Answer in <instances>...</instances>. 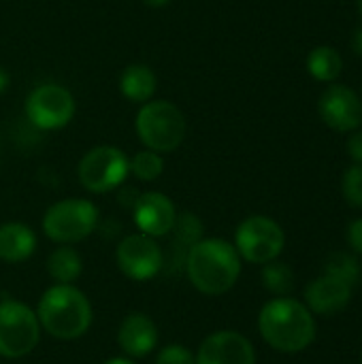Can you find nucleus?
<instances>
[{"label": "nucleus", "instance_id": "obj_23", "mask_svg": "<svg viewBox=\"0 0 362 364\" xmlns=\"http://www.w3.org/2000/svg\"><path fill=\"white\" fill-rule=\"evenodd\" d=\"M203 230L205 228H203V222H201L198 215L188 213V211L186 213H177V222H175L173 235H175L179 247H183L188 252L194 243H198L203 239Z\"/></svg>", "mask_w": 362, "mask_h": 364}, {"label": "nucleus", "instance_id": "obj_27", "mask_svg": "<svg viewBox=\"0 0 362 364\" xmlns=\"http://www.w3.org/2000/svg\"><path fill=\"white\" fill-rule=\"evenodd\" d=\"M346 149H348V156L356 164H362V130H354L352 132V136L346 143Z\"/></svg>", "mask_w": 362, "mask_h": 364}, {"label": "nucleus", "instance_id": "obj_11", "mask_svg": "<svg viewBox=\"0 0 362 364\" xmlns=\"http://www.w3.org/2000/svg\"><path fill=\"white\" fill-rule=\"evenodd\" d=\"M318 113L329 128L337 132H354L362 124L361 96L348 85L333 83L322 92Z\"/></svg>", "mask_w": 362, "mask_h": 364}, {"label": "nucleus", "instance_id": "obj_30", "mask_svg": "<svg viewBox=\"0 0 362 364\" xmlns=\"http://www.w3.org/2000/svg\"><path fill=\"white\" fill-rule=\"evenodd\" d=\"M102 364H137L132 358H128V356H115V358H109L107 363Z\"/></svg>", "mask_w": 362, "mask_h": 364}, {"label": "nucleus", "instance_id": "obj_5", "mask_svg": "<svg viewBox=\"0 0 362 364\" xmlns=\"http://www.w3.org/2000/svg\"><path fill=\"white\" fill-rule=\"evenodd\" d=\"M100 220L98 207L87 198H64L53 203L43 215V232L58 245H75L87 239Z\"/></svg>", "mask_w": 362, "mask_h": 364}, {"label": "nucleus", "instance_id": "obj_16", "mask_svg": "<svg viewBox=\"0 0 362 364\" xmlns=\"http://www.w3.org/2000/svg\"><path fill=\"white\" fill-rule=\"evenodd\" d=\"M36 250V235L23 222H6L0 226V260L6 264L26 262Z\"/></svg>", "mask_w": 362, "mask_h": 364}, {"label": "nucleus", "instance_id": "obj_18", "mask_svg": "<svg viewBox=\"0 0 362 364\" xmlns=\"http://www.w3.org/2000/svg\"><path fill=\"white\" fill-rule=\"evenodd\" d=\"M45 269L53 284H75L83 273V260L73 245H60L47 256Z\"/></svg>", "mask_w": 362, "mask_h": 364}, {"label": "nucleus", "instance_id": "obj_17", "mask_svg": "<svg viewBox=\"0 0 362 364\" xmlns=\"http://www.w3.org/2000/svg\"><path fill=\"white\" fill-rule=\"evenodd\" d=\"M158 90V77L151 70V66L143 62L128 64L119 75V92L126 100L143 105L156 96Z\"/></svg>", "mask_w": 362, "mask_h": 364}, {"label": "nucleus", "instance_id": "obj_32", "mask_svg": "<svg viewBox=\"0 0 362 364\" xmlns=\"http://www.w3.org/2000/svg\"><path fill=\"white\" fill-rule=\"evenodd\" d=\"M358 13H361L362 17V0H358Z\"/></svg>", "mask_w": 362, "mask_h": 364}, {"label": "nucleus", "instance_id": "obj_24", "mask_svg": "<svg viewBox=\"0 0 362 364\" xmlns=\"http://www.w3.org/2000/svg\"><path fill=\"white\" fill-rule=\"evenodd\" d=\"M341 190L348 205L362 209V164H352L346 168L341 179Z\"/></svg>", "mask_w": 362, "mask_h": 364}, {"label": "nucleus", "instance_id": "obj_14", "mask_svg": "<svg viewBox=\"0 0 362 364\" xmlns=\"http://www.w3.org/2000/svg\"><path fill=\"white\" fill-rule=\"evenodd\" d=\"M117 346L128 358H145L158 346V326L156 322L141 311L128 314L117 328Z\"/></svg>", "mask_w": 362, "mask_h": 364}, {"label": "nucleus", "instance_id": "obj_9", "mask_svg": "<svg viewBox=\"0 0 362 364\" xmlns=\"http://www.w3.org/2000/svg\"><path fill=\"white\" fill-rule=\"evenodd\" d=\"M28 122L38 130H62L66 128L75 113L77 102L68 87L60 83H41L30 90L23 105Z\"/></svg>", "mask_w": 362, "mask_h": 364}, {"label": "nucleus", "instance_id": "obj_10", "mask_svg": "<svg viewBox=\"0 0 362 364\" xmlns=\"http://www.w3.org/2000/svg\"><path fill=\"white\" fill-rule=\"evenodd\" d=\"M115 264L132 282H149L164 267V252L154 237L132 232L115 247Z\"/></svg>", "mask_w": 362, "mask_h": 364}, {"label": "nucleus", "instance_id": "obj_2", "mask_svg": "<svg viewBox=\"0 0 362 364\" xmlns=\"http://www.w3.org/2000/svg\"><path fill=\"white\" fill-rule=\"evenodd\" d=\"M258 331L273 350L299 354L314 343L316 320L303 303L290 296H277L260 309Z\"/></svg>", "mask_w": 362, "mask_h": 364}, {"label": "nucleus", "instance_id": "obj_13", "mask_svg": "<svg viewBox=\"0 0 362 364\" xmlns=\"http://www.w3.org/2000/svg\"><path fill=\"white\" fill-rule=\"evenodd\" d=\"M132 222L147 237H166L177 222L175 203L162 192H143L132 203Z\"/></svg>", "mask_w": 362, "mask_h": 364}, {"label": "nucleus", "instance_id": "obj_7", "mask_svg": "<svg viewBox=\"0 0 362 364\" xmlns=\"http://www.w3.org/2000/svg\"><path fill=\"white\" fill-rule=\"evenodd\" d=\"M43 328L36 311L21 301L0 303V356L9 360L32 354L41 341Z\"/></svg>", "mask_w": 362, "mask_h": 364}, {"label": "nucleus", "instance_id": "obj_4", "mask_svg": "<svg viewBox=\"0 0 362 364\" xmlns=\"http://www.w3.org/2000/svg\"><path fill=\"white\" fill-rule=\"evenodd\" d=\"M134 130L145 149L158 154L175 151L188 134V122L183 111L164 98H151L139 107L134 117Z\"/></svg>", "mask_w": 362, "mask_h": 364}, {"label": "nucleus", "instance_id": "obj_19", "mask_svg": "<svg viewBox=\"0 0 362 364\" xmlns=\"http://www.w3.org/2000/svg\"><path fill=\"white\" fill-rule=\"evenodd\" d=\"M307 70L316 81L333 83L344 70V58L341 53L331 45L314 47L307 55Z\"/></svg>", "mask_w": 362, "mask_h": 364}, {"label": "nucleus", "instance_id": "obj_20", "mask_svg": "<svg viewBox=\"0 0 362 364\" xmlns=\"http://www.w3.org/2000/svg\"><path fill=\"white\" fill-rule=\"evenodd\" d=\"M262 286L273 294V296H288L294 290V273L286 262L271 260L262 264Z\"/></svg>", "mask_w": 362, "mask_h": 364}, {"label": "nucleus", "instance_id": "obj_29", "mask_svg": "<svg viewBox=\"0 0 362 364\" xmlns=\"http://www.w3.org/2000/svg\"><path fill=\"white\" fill-rule=\"evenodd\" d=\"M352 47H354V51L362 58V26L354 32V36H352Z\"/></svg>", "mask_w": 362, "mask_h": 364}, {"label": "nucleus", "instance_id": "obj_12", "mask_svg": "<svg viewBox=\"0 0 362 364\" xmlns=\"http://www.w3.org/2000/svg\"><path fill=\"white\" fill-rule=\"evenodd\" d=\"M194 360L196 364H256V350L237 331H215L201 341Z\"/></svg>", "mask_w": 362, "mask_h": 364}, {"label": "nucleus", "instance_id": "obj_31", "mask_svg": "<svg viewBox=\"0 0 362 364\" xmlns=\"http://www.w3.org/2000/svg\"><path fill=\"white\" fill-rule=\"evenodd\" d=\"M149 9H162V6H166L171 0H143Z\"/></svg>", "mask_w": 362, "mask_h": 364}, {"label": "nucleus", "instance_id": "obj_15", "mask_svg": "<svg viewBox=\"0 0 362 364\" xmlns=\"http://www.w3.org/2000/svg\"><path fill=\"white\" fill-rule=\"evenodd\" d=\"M350 299H352V288L329 275L309 282V286L305 288V307L318 316H333L344 311Z\"/></svg>", "mask_w": 362, "mask_h": 364}, {"label": "nucleus", "instance_id": "obj_28", "mask_svg": "<svg viewBox=\"0 0 362 364\" xmlns=\"http://www.w3.org/2000/svg\"><path fill=\"white\" fill-rule=\"evenodd\" d=\"M9 85H11V75H9L6 68L0 66V94H4L9 90Z\"/></svg>", "mask_w": 362, "mask_h": 364}, {"label": "nucleus", "instance_id": "obj_26", "mask_svg": "<svg viewBox=\"0 0 362 364\" xmlns=\"http://www.w3.org/2000/svg\"><path fill=\"white\" fill-rule=\"evenodd\" d=\"M346 239H348V245H350L356 254H362V218L354 220V222L348 226Z\"/></svg>", "mask_w": 362, "mask_h": 364}, {"label": "nucleus", "instance_id": "obj_25", "mask_svg": "<svg viewBox=\"0 0 362 364\" xmlns=\"http://www.w3.org/2000/svg\"><path fill=\"white\" fill-rule=\"evenodd\" d=\"M154 364H196V360H194V354L186 346L171 343V346H164L156 354V363Z\"/></svg>", "mask_w": 362, "mask_h": 364}, {"label": "nucleus", "instance_id": "obj_6", "mask_svg": "<svg viewBox=\"0 0 362 364\" xmlns=\"http://www.w3.org/2000/svg\"><path fill=\"white\" fill-rule=\"evenodd\" d=\"M130 175V158L115 145H96L87 149L77 164V179L92 194L117 190Z\"/></svg>", "mask_w": 362, "mask_h": 364}, {"label": "nucleus", "instance_id": "obj_22", "mask_svg": "<svg viewBox=\"0 0 362 364\" xmlns=\"http://www.w3.org/2000/svg\"><path fill=\"white\" fill-rule=\"evenodd\" d=\"M162 173H164V158L158 151L141 149L130 158V175L143 183H151L160 179Z\"/></svg>", "mask_w": 362, "mask_h": 364}, {"label": "nucleus", "instance_id": "obj_3", "mask_svg": "<svg viewBox=\"0 0 362 364\" xmlns=\"http://www.w3.org/2000/svg\"><path fill=\"white\" fill-rule=\"evenodd\" d=\"M36 318L41 328L60 341L81 339L94 320L90 299L73 284L49 286L36 305Z\"/></svg>", "mask_w": 362, "mask_h": 364}, {"label": "nucleus", "instance_id": "obj_1", "mask_svg": "<svg viewBox=\"0 0 362 364\" xmlns=\"http://www.w3.org/2000/svg\"><path fill=\"white\" fill-rule=\"evenodd\" d=\"M186 275L190 284L207 296H220L235 288L241 275V256L233 243L209 237L186 252Z\"/></svg>", "mask_w": 362, "mask_h": 364}, {"label": "nucleus", "instance_id": "obj_21", "mask_svg": "<svg viewBox=\"0 0 362 364\" xmlns=\"http://www.w3.org/2000/svg\"><path fill=\"white\" fill-rule=\"evenodd\" d=\"M324 275L354 288L361 279V262L356 256L348 254V252H337L331 254L326 264H324Z\"/></svg>", "mask_w": 362, "mask_h": 364}, {"label": "nucleus", "instance_id": "obj_8", "mask_svg": "<svg viewBox=\"0 0 362 364\" xmlns=\"http://www.w3.org/2000/svg\"><path fill=\"white\" fill-rule=\"evenodd\" d=\"M235 250L241 260L267 264L277 260L286 245L284 228L269 215H250L235 230Z\"/></svg>", "mask_w": 362, "mask_h": 364}]
</instances>
